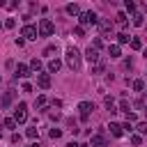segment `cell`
<instances>
[{
    "label": "cell",
    "instance_id": "10",
    "mask_svg": "<svg viewBox=\"0 0 147 147\" xmlns=\"http://www.w3.org/2000/svg\"><path fill=\"white\" fill-rule=\"evenodd\" d=\"M90 145L92 147H106V136L99 131V133H94L92 138H90Z\"/></svg>",
    "mask_w": 147,
    "mask_h": 147
},
{
    "label": "cell",
    "instance_id": "18",
    "mask_svg": "<svg viewBox=\"0 0 147 147\" xmlns=\"http://www.w3.org/2000/svg\"><path fill=\"white\" fill-rule=\"evenodd\" d=\"M60 67H62V62H60V60H51V62H48V71H51V74H55Z\"/></svg>",
    "mask_w": 147,
    "mask_h": 147
},
{
    "label": "cell",
    "instance_id": "19",
    "mask_svg": "<svg viewBox=\"0 0 147 147\" xmlns=\"http://www.w3.org/2000/svg\"><path fill=\"white\" fill-rule=\"evenodd\" d=\"M67 14H71V16H76V14H80V9H78V5H76V2H71V5H67Z\"/></svg>",
    "mask_w": 147,
    "mask_h": 147
},
{
    "label": "cell",
    "instance_id": "33",
    "mask_svg": "<svg viewBox=\"0 0 147 147\" xmlns=\"http://www.w3.org/2000/svg\"><path fill=\"white\" fill-rule=\"evenodd\" d=\"M101 46H103V44H101V37H94V41H92V48H96V51H99Z\"/></svg>",
    "mask_w": 147,
    "mask_h": 147
},
{
    "label": "cell",
    "instance_id": "7",
    "mask_svg": "<svg viewBox=\"0 0 147 147\" xmlns=\"http://www.w3.org/2000/svg\"><path fill=\"white\" fill-rule=\"evenodd\" d=\"M21 37H23V39H37V28L30 25V23H25V25L21 28Z\"/></svg>",
    "mask_w": 147,
    "mask_h": 147
},
{
    "label": "cell",
    "instance_id": "2",
    "mask_svg": "<svg viewBox=\"0 0 147 147\" xmlns=\"http://www.w3.org/2000/svg\"><path fill=\"white\" fill-rule=\"evenodd\" d=\"M78 23H80V28H85V25H96V23H99V16H96L94 11H80V14H78Z\"/></svg>",
    "mask_w": 147,
    "mask_h": 147
},
{
    "label": "cell",
    "instance_id": "15",
    "mask_svg": "<svg viewBox=\"0 0 147 147\" xmlns=\"http://www.w3.org/2000/svg\"><path fill=\"white\" fill-rule=\"evenodd\" d=\"M115 23H117V25H122V28H126V23H129L126 14H124V11H117V16H115Z\"/></svg>",
    "mask_w": 147,
    "mask_h": 147
},
{
    "label": "cell",
    "instance_id": "20",
    "mask_svg": "<svg viewBox=\"0 0 147 147\" xmlns=\"http://www.w3.org/2000/svg\"><path fill=\"white\" fill-rule=\"evenodd\" d=\"M28 67H30V71H41V60H37V57H34Z\"/></svg>",
    "mask_w": 147,
    "mask_h": 147
},
{
    "label": "cell",
    "instance_id": "30",
    "mask_svg": "<svg viewBox=\"0 0 147 147\" xmlns=\"http://www.w3.org/2000/svg\"><path fill=\"white\" fill-rule=\"evenodd\" d=\"M25 133H28V138H32V140H34V138L39 136V129H37V126H32V129H28Z\"/></svg>",
    "mask_w": 147,
    "mask_h": 147
},
{
    "label": "cell",
    "instance_id": "29",
    "mask_svg": "<svg viewBox=\"0 0 147 147\" xmlns=\"http://www.w3.org/2000/svg\"><path fill=\"white\" fill-rule=\"evenodd\" d=\"M119 44H129V34H126V32L117 34V46H119Z\"/></svg>",
    "mask_w": 147,
    "mask_h": 147
},
{
    "label": "cell",
    "instance_id": "13",
    "mask_svg": "<svg viewBox=\"0 0 147 147\" xmlns=\"http://www.w3.org/2000/svg\"><path fill=\"white\" fill-rule=\"evenodd\" d=\"M108 129H110V133H113L115 138H122V136H124V131H122V124H117V122H110V124H108Z\"/></svg>",
    "mask_w": 147,
    "mask_h": 147
},
{
    "label": "cell",
    "instance_id": "41",
    "mask_svg": "<svg viewBox=\"0 0 147 147\" xmlns=\"http://www.w3.org/2000/svg\"><path fill=\"white\" fill-rule=\"evenodd\" d=\"M78 147H90V145H87V142H83V145H78Z\"/></svg>",
    "mask_w": 147,
    "mask_h": 147
},
{
    "label": "cell",
    "instance_id": "12",
    "mask_svg": "<svg viewBox=\"0 0 147 147\" xmlns=\"http://www.w3.org/2000/svg\"><path fill=\"white\" fill-rule=\"evenodd\" d=\"M30 74H32V71H30V67H28V64H18V67H16V71H14V76H16V78H28Z\"/></svg>",
    "mask_w": 147,
    "mask_h": 147
},
{
    "label": "cell",
    "instance_id": "11",
    "mask_svg": "<svg viewBox=\"0 0 147 147\" xmlns=\"http://www.w3.org/2000/svg\"><path fill=\"white\" fill-rule=\"evenodd\" d=\"M37 85H39L41 90H48V87H51V74H39V76H37Z\"/></svg>",
    "mask_w": 147,
    "mask_h": 147
},
{
    "label": "cell",
    "instance_id": "42",
    "mask_svg": "<svg viewBox=\"0 0 147 147\" xmlns=\"http://www.w3.org/2000/svg\"><path fill=\"white\" fill-rule=\"evenodd\" d=\"M30 147H39V142H32V145H30Z\"/></svg>",
    "mask_w": 147,
    "mask_h": 147
},
{
    "label": "cell",
    "instance_id": "9",
    "mask_svg": "<svg viewBox=\"0 0 147 147\" xmlns=\"http://www.w3.org/2000/svg\"><path fill=\"white\" fill-rule=\"evenodd\" d=\"M14 96H16V90H11V87H9V90L5 92V96L0 99V106H2V108H9V103L14 101Z\"/></svg>",
    "mask_w": 147,
    "mask_h": 147
},
{
    "label": "cell",
    "instance_id": "14",
    "mask_svg": "<svg viewBox=\"0 0 147 147\" xmlns=\"http://www.w3.org/2000/svg\"><path fill=\"white\" fill-rule=\"evenodd\" d=\"M142 18H145V16H142V11H133V14H131V23H133L136 28H140V25L145 23Z\"/></svg>",
    "mask_w": 147,
    "mask_h": 147
},
{
    "label": "cell",
    "instance_id": "5",
    "mask_svg": "<svg viewBox=\"0 0 147 147\" xmlns=\"http://www.w3.org/2000/svg\"><path fill=\"white\" fill-rule=\"evenodd\" d=\"M78 110H80V119L87 122V119H90V113L94 110V103H92V101H80V103H78Z\"/></svg>",
    "mask_w": 147,
    "mask_h": 147
},
{
    "label": "cell",
    "instance_id": "4",
    "mask_svg": "<svg viewBox=\"0 0 147 147\" xmlns=\"http://www.w3.org/2000/svg\"><path fill=\"white\" fill-rule=\"evenodd\" d=\"M25 119H28V106L21 101V103L16 106V110H14V122H16V124H23Z\"/></svg>",
    "mask_w": 147,
    "mask_h": 147
},
{
    "label": "cell",
    "instance_id": "28",
    "mask_svg": "<svg viewBox=\"0 0 147 147\" xmlns=\"http://www.w3.org/2000/svg\"><path fill=\"white\" fill-rule=\"evenodd\" d=\"M2 126H5V129H16V122H14V117H7V119L2 122Z\"/></svg>",
    "mask_w": 147,
    "mask_h": 147
},
{
    "label": "cell",
    "instance_id": "6",
    "mask_svg": "<svg viewBox=\"0 0 147 147\" xmlns=\"http://www.w3.org/2000/svg\"><path fill=\"white\" fill-rule=\"evenodd\" d=\"M99 30H101V37H106V39L113 37V23H110V21L101 18V21H99Z\"/></svg>",
    "mask_w": 147,
    "mask_h": 147
},
{
    "label": "cell",
    "instance_id": "26",
    "mask_svg": "<svg viewBox=\"0 0 147 147\" xmlns=\"http://www.w3.org/2000/svg\"><path fill=\"white\" fill-rule=\"evenodd\" d=\"M133 90H136V92H142V90H145V80H140V78L133 80Z\"/></svg>",
    "mask_w": 147,
    "mask_h": 147
},
{
    "label": "cell",
    "instance_id": "45",
    "mask_svg": "<svg viewBox=\"0 0 147 147\" xmlns=\"http://www.w3.org/2000/svg\"><path fill=\"white\" fill-rule=\"evenodd\" d=\"M0 28H2V23H0Z\"/></svg>",
    "mask_w": 147,
    "mask_h": 147
},
{
    "label": "cell",
    "instance_id": "24",
    "mask_svg": "<svg viewBox=\"0 0 147 147\" xmlns=\"http://www.w3.org/2000/svg\"><path fill=\"white\" fill-rule=\"evenodd\" d=\"M124 9L133 14V11H136V2H133V0H124Z\"/></svg>",
    "mask_w": 147,
    "mask_h": 147
},
{
    "label": "cell",
    "instance_id": "27",
    "mask_svg": "<svg viewBox=\"0 0 147 147\" xmlns=\"http://www.w3.org/2000/svg\"><path fill=\"white\" fill-rule=\"evenodd\" d=\"M119 110H122V113H131V106H129V101H126V99H122V101H119Z\"/></svg>",
    "mask_w": 147,
    "mask_h": 147
},
{
    "label": "cell",
    "instance_id": "3",
    "mask_svg": "<svg viewBox=\"0 0 147 147\" xmlns=\"http://www.w3.org/2000/svg\"><path fill=\"white\" fill-rule=\"evenodd\" d=\"M53 32H55L53 21H51V18H41V21H39V34H41V37H51Z\"/></svg>",
    "mask_w": 147,
    "mask_h": 147
},
{
    "label": "cell",
    "instance_id": "32",
    "mask_svg": "<svg viewBox=\"0 0 147 147\" xmlns=\"http://www.w3.org/2000/svg\"><path fill=\"white\" fill-rule=\"evenodd\" d=\"M74 34H76V37H83V34H85V28L76 25V28H74Z\"/></svg>",
    "mask_w": 147,
    "mask_h": 147
},
{
    "label": "cell",
    "instance_id": "36",
    "mask_svg": "<svg viewBox=\"0 0 147 147\" xmlns=\"http://www.w3.org/2000/svg\"><path fill=\"white\" fill-rule=\"evenodd\" d=\"M140 142H142V138H140V136H131V145H133V147H138Z\"/></svg>",
    "mask_w": 147,
    "mask_h": 147
},
{
    "label": "cell",
    "instance_id": "34",
    "mask_svg": "<svg viewBox=\"0 0 147 147\" xmlns=\"http://www.w3.org/2000/svg\"><path fill=\"white\" fill-rule=\"evenodd\" d=\"M53 53H57L55 46H46V48H44V55H53Z\"/></svg>",
    "mask_w": 147,
    "mask_h": 147
},
{
    "label": "cell",
    "instance_id": "21",
    "mask_svg": "<svg viewBox=\"0 0 147 147\" xmlns=\"http://www.w3.org/2000/svg\"><path fill=\"white\" fill-rule=\"evenodd\" d=\"M46 103H48V101H46V96H37V101H34V108L44 110V108H46Z\"/></svg>",
    "mask_w": 147,
    "mask_h": 147
},
{
    "label": "cell",
    "instance_id": "35",
    "mask_svg": "<svg viewBox=\"0 0 147 147\" xmlns=\"http://www.w3.org/2000/svg\"><path fill=\"white\" fill-rule=\"evenodd\" d=\"M48 136H51V138H60V136H62V131H60V129H51V131H48Z\"/></svg>",
    "mask_w": 147,
    "mask_h": 147
},
{
    "label": "cell",
    "instance_id": "1",
    "mask_svg": "<svg viewBox=\"0 0 147 147\" xmlns=\"http://www.w3.org/2000/svg\"><path fill=\"white\" fill-rule=\"evenodd\" d=\"M67 64H69L71 71H78V69H80V64H83V55H80L78 48H69V51H67Z\"/></svg>",
    "mask_w": 147,
    "mask_h": 147
},
{
    "label": "cell",
    "instance_id": "25",
    "mask_svg": "<svg viewBox=\"0 0 147 147\" xmlns=\"http://www.w3.org/2000/svg\"><path fill=\"white\" fill-rule=\"evenodd\" d=\"M131 48H133V51H140V48H142V41H140L138 37H133V39H131Z\"/></svg>",
    "mask_w": 147,
    "mask_h": 147
},
{
    "label": "cell",
    "instance_id": "37",
    "mask_svg": "<svg viewBox=\"0 0 147 147\" xmlns=\"http://www.w3.org/2000/svg\"><path fill=\"white\" fill-rule=\"evenodd\" d=\"M122 131H126V133H131V131H133V126H131V122H124V124H122Z\"/></svg>",
    "mask_w": 147,
    "mask_h": 147
},
{
    "label": "cell",
    "instance_id": "22",
    "mask_svg": "<svg viewBox=\"0 0 147 147\" xmlns=\"http://www.w3.org/2000/svg\"><path fill=\"white\" fill-rule=\"evenodd\" d=\"M136 131H138V136H147V122H138Z\"/></svg>",
    "mask_w": 147,
    "mask_h": 147
},
{
    "label": "cell",
    "instance_id": "31",
    "mask_svg": "<svg viewBox=\"0 0 147 147\" xmlns=\"http://www.w3.org/2000/svg\"><path fill=\"white\" fill-rule=\"evenodd\" d=\"M2 25H5V28H7V30H11V28H14V25H16V21H14V18H7V21H5V23H2Z\"/></svg>",
    "mask_w": 147,
    "mask_h": 147
},
{
    "label": "cell",
    "instance_id": "17",
    "mask_svg": "<svg viewBox=\"0 0 147 147\" xmlns=\"http://www.w3.org/2000/svg\"><path fill=\"white\" fill-rule=\"evenodd\" d=\"M103 71H106V60H99V62L92 67V74H96V76H99V74H103Z\"/></svg>",
    "mask_w": 147,
    "mask_h": 147
},
{
    "label": "cell",
    "instance_id": "39",
    "mask_svg": "<svg viewBox=\"0 0 147 147\" xmlns=\"http://www.w3.org/2000/svg\"><path fill=\"white\" fill-rule=\"evenodd\" d=\"M23 92H32V85L30 83H23Z\"/></svg>",
    "mask_w": 147,
    "mask_h": 147
},
{
    "label": "cell",
    "instance_id": "38",
    "mask_svg": "<svg viewBox=\"0 0 147 147\" xmlns=\"http://www.w3.org/2000/svg\"><path fill=\"white\" fill-rule=\"evenodd\" d=\"M126 122H136V113H133V110L126 113Z\"/></svg>",
    "mask_w": 147,
    "mask_h": 147
},
{
    "label": "cell",
    "instance_id": "8",
    "mask_svg": "<svg viewBox=\"0 0 147 147\" xmlns=\"http://www.w3.org/2000/svg\"><path fill=\"white\" fill-rule=\"evenodd\" d=\"M85 57H87V62H90L92 67H94V64H96V62L101 60V55H99V51H96V48H92V46H90V48L85 51Z\"/></svg>",
    "mask_w": 147,
    "mask_h": 147
},
{
    "label": "cell",
    "instance_id": "40",
    "mask_svg": "<svg viewBox=\"0 0 147 147\" xmlns=\"http://www.w3.org/2000/svg\"><path fill=\"white\" fill-rule=\"evenodd\" d=\"M67 147H78V142H76V140H71V142H69Z\"/></svg>",
    "mask_w": 147,
    "mask_h": 147
},
{
    "label": "cell",
    "instance_id": "44",
    "mask_svg": "<svg viewBox=\"0 0 147 147\" xmlns=\"http://www.w3.org/2000/svg\"><path fill=\"white\" fill-rule=\"evenodd\" d=\"M145 9H147V0H145Z\"/></svg>",
    "mask_w": 147,
    "mask_h": 147
},
{
    "label": "cell",
    "instance_id": "16",
    "mask_svg": "<svg viewBox=\"0 0 147 147\" xmlns=\"http://www.w3.org/2000/svg\"><path fill=\"white\" fill-rule=\"evenodd\" d=\"M108 55H110V57H119V55H122V48H119L117 44H110V46H108Z\"/></svg>",
    "mask_w": 147,
    "mask_h": 147
},
{
    "label": "cell",
    "instance_id": "43",
    "mask_svg": "<svg viewBox=\"0 0 147 147\" xmlns=\"http://www.w3.org/2000/svg\"><path fill=\"white\" fill-rule=\"evenodd\" d=\"M142 55H145V57H147V48H145V53H142Z\"/></svg>",
    "mask_w": 147,
    "mask_h": 147
},
{
    "label": "cell",
    "instance_id": "23",
    "mask_svg": "<svg viewBox=\"0 0 147 147\" xmlns=\"http://www.w3.org/2000/svg\"><path fill=\"white\" fill-rule=\"evenodd\" d=\"M103 106H106L110 113H117V110H115V103H113V99H110V96H106V99H103Z\"/></svg>",
    "mask_w": 147,
    "mask_h": 147
}]
</instances>
